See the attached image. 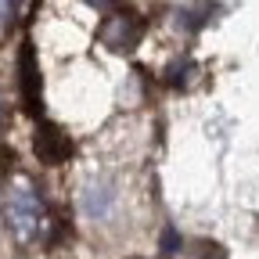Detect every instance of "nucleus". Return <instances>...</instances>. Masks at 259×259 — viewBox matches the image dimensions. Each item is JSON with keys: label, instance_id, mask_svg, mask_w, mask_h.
I'll list each match as a JSON object with an SVG mask.
<instances>
[{"label": "nucleus", "instance_id": "f257e3e1", "mask_svg": "<svg viewBox=\"0 0 259 259\" xmlns=\"http://www.w3.org/2000/svg\"><path fill=\"white\" fill-rule=\"evenodd\" d=\"M22 69H25V101H29V108H36L40 90H36V72H32V51L22 54Z\"/></svg>", "mask_w": 259, "mask_h": 259}]
</instances>
